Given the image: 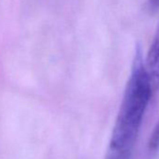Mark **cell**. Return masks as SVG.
I'll return each mask as SVG.
<instances>
[{
  "label": "cell",
  "mask_w": 159,
  "mask_h": 159,
  "mask_svg": "<svg viewBox=\"0 0 159 159\" xmlns=\"http://www.w3.org/2000/svg\"><path fill=\"white\" fill-rule=\"evenodd\" d=\"M152 94L141 49L137 46L131 74L111 134L109 159H127L129 157Z\"/></svg>",
  "instance_id": "cell-1"
},
{
  "label": "cell",
  "mask_w": 159,
  "mask_h": 159,
  "mask_svg": "<svg viewBox=\"0 0 159 159\" xmlns=\"http://www.w3.org/2000/svg\"><path fill=\"white\" fill-rule=\"evenodd\" d=\"M144 66L154 94L159 89V25L147 53Z\"/></svg>",
  "instance_id": "cell-2"
},
{
  "label": "cell",
  "mask_w": 159,
  "mask_h": 159,
  "mask_svg": "<svg viewBox=\"0 0 159 159\" xmlns=\"http://www.w3.org/2000/svg\"><path fill=\"white\" fill-rule=\"evenodd\" d=\"M148 151L150 153H153L155 152H157V150L159 149V119L156 122L151 135L148 140Z\"/></svg>",
  "instance_id": "cell-3"
},
{
  "label": "cell",
  "mask_w": 159,
  "mask_h": 159,
  "mask_svg": "<svg viewBox=\"0 0 159 159\" xmlns=\"http://www.w3.org/2000/svg\"><path fill=\"white\" fill-rule=\"evenodd\" d=\"M148 6L151 11L159 10V0H148Z\"/></svg>",
  "instance_id": "cell-4"
}]
</instances>
